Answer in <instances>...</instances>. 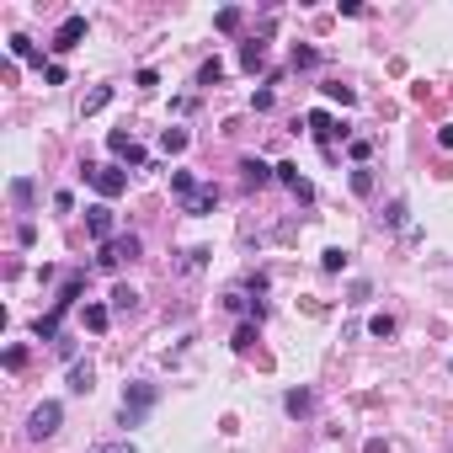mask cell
Listing matches in <instances>:
<instances>
[{
    "instance_id": "cell-29",
    "label": "cell",
    "mask_w": 453,
    "mask_h": 453,
    "mask_svg": "<svg viewBox=\"0 0 453 453\" xmlns=\"http://www.w3.org/2000/svg\"><path fill=\"white\" fill-rule=\"evenodd\" d=\"M352 192H358V198H373V171H368V166L352 171Z\"/></svg>"
},
{
    "instance_id": "cell-28",
    "label": "cell",
    "mask_w": 453,
    "mask_h": 453,
    "mask_svg": "<svg viewBox=\"0 0 453 453\" xmlns=\"http://www.w3.org/2000/svg\"><path fill=\"white\" fill-rule=\"evenodd\" d=\"M368 331L379 336V342H389V336L400 331V325H394V315H373V320H368Z\"/></svg>"
},
{
    "instance_id": "cell-36",
    "label": "cell",
    "mask_w": 453,
    "mask_h": 453,
    "mask_svg": "<svg viewBox=\"0 0 453 453\" xmlns=\"http://www.w3.org/2000/svg\"><path fill=\"white\" fill-rule=\"evenodd\" d=\"M373 155V139H352V160H368Z\"/></svg>"
},
{
    "instance_id": "cell-7",
    "label": "cell",
    "mask_w": 453,
    "mask_h": 453,
    "mask_svg": "<svg viewBox=\"0 0 453 453\" xmlns=\"http://www.w3.org/2000/svg\"><path fill=\"white\" fill-rule=\"evenodd\" d=\"M277 181H283V187L294 192L298 203H315V187H310L304 176H298V166H294V160H283V166H277Z\"/></svg>"
},
{
    "instance_id": "cell-30",
    "label": "cell",
    "mask_w": 453,
    "mask_h": 453,
    "mask_svg": "<svg viewBox=\"0 0 453 453\" xmlns=\"http://www.w3.org/2000/svg\"><path fill=\"white\" fill-rule=\"evenodd\" d=\"M214 27H219V32H235V27H240V11H235V6H224V11L214 16Z\"/></svg>"
},
{
    "instance_id": "cell-24",
    "label": "cell",
    "mask_w": 453,
    "mask_h": 453,
    "mask_svg": "<svg viewBox=\"0 0 453 453\" xmlns=\"http://www.w3.org/2000/svg\"><path fill=\"white\" fill-rule=\"evenodd\" d=\"M406 219H411V208H406V198H394L389 208H384V224L389 229H406Z\"/></svg>"
},
{
    "instance_id": "cell-10",
    "label": "cell",
    "mask_w": 453,
    "mask_h": 453,
    "mask_svg": "<svg viewBox=\"0 0 453 453\" xmlns=\"http://www.w3.org/2000/svg\"><path fill=\"white\" fill-rule=\"evenodd\" d=\"M80 294H85V272H70V277H64V288H59V298H54V310H59V315H70Z\"/></svg>"
},
{
    "instance_id": "cell-20",
    "label": "cell",
    "mask_w": 453,
    "mask_h": 453,
    "mask_svg": "<svg viewBox=\"0 0 453 453\" xmlns=\"http://www.w3.org/2000/svg\"><path fill=\"white\" fill-rule=\"evenodd\" d=\"M187 144H192V133H187V128H166V133H160V150H166V155H181Z\"/></svg>"
},
{
    "instance_id": "cell-22",
    "label": "cell",
    "mask_w": 453,
    "mask_h": 453,
    "mask_svg": "<svg viewBox=\"0 0 453 453\" xmlns=\"http://www.w3.org/2000/svg\"><path fill=\"white\" fill-rule=\"evenodd\" d=\"M320 91L331 96V102H342V107H358V91H352V85H342V80H325Z\"/></svg>"
},
{
    "instance_id": "cell-2",
    "label": "cell",
    "mask_w": 453,
    "mask_h": 453,
    "mask_svg": "<svg viewBox=\"0 0 453 453\" xmlns=\"http://www.w3.org/2000/svg\"><path fill=\"white\" fill-rule=\"evenodd\" d=\"M139 250H144L139 235H112L107 246L96 250V267H102V272H118L123 262H139Z\"/></svg>"
},
{
    "instance_id": "cell-34",
    "label": "cell",
    "mask_w": 453,
    "mask_h": 453,
    "mask_svg": "<svg viewBox=\"0 0 453 453\" xmlns=\"http://www.w3.org/2000/svg\"><path fill=\"white\" fill-rule=\"evenodd\" d=\"M133 85H139V91H155L160 75H155V70H139V75H133Z\"/></svg>"
},
{
    "instance_id": "cell-1",
    "label": "cell",
    "mask_w": 453,
    "mask_h": 453,
    "mask_svg": "<svg viewBox=\"0 0 453 453\" xmlns=\"http://www.w3.org/2000/svg\"><path fill=\"white\" fill-rule=\"evenodd\" d=\"M155 400H160V389L155 384H128V389H123V427H139L144 416H150V411H155Z\"/></svg>"
},
{
    "instance_id": "cell-3",
    "label": "cell",
    "mask_w": 453,
    "mask_h": 453,
    "mask_svg": "<svg viewBox=\"0 0 453 453\" xmlns=\"http://www.w3.org/2000/svg\"><path fill=\"white\" fill-rule=\"evenodd\" d=\"M80 176L91 181L102 198H123V192H128V171H123V166H91V160H85Z\"/></svg>"
},
{
    "instance_id": "cell-39",
    "label": "cell",
    "mask_w": 453,
    "mask_h": 453,
    "mask_svg": "<svg viewBox=\"0 0 453 453\" xmlns=\"http://www.w3.org/2000/svg\"><path fill=\"white\" fill-rule=\"evenodd\" d=\"M448 368H453V358H448Z\"/></svg>"
},
{
    "instance_id": "cell-4",
    "label": "cell",
    "mask_w": 453,
    "mask_h": 453,
    "mask_svg": "<svg viewBox=\"0 0 453 453\" xmlns=\"http://www.w3.org/2000/svg\"><path fill=\"white\" fill-rule=\"evenodd\" d=\"M59 421H64V406H59V400H43V406L27 416V437H32V442L54 437V432H59Z\"/></svg>"
},
{
    "instance_id": "cell-12",
    "label": "cell",
    "mask_w": 453,
    "mask_h": 453,
    "mask_svg": "<svg viewBox=\"0 0 453 453\" xmlns=\"http://www.w3.org/2000/svg\"><path fill=\"white\" fill-rule=\"evenodd\" d=\"M80 320H85V331H96V336H102V331L112 325V304H85V310H80Z\"/></svg>"
},
{
    "instance_id": "cell-33",
    "label": "cell",
    "mask_w": 453,
    "mask_h": 453,
    "mask_svg": "<svg viewBox=\"0 0 453 453\" xmlns=\"http://www.w3.org/2000/svg\"><path fill=\"white\" fill-rule=\"evenodd\" d=\"M6 368H11V373L27 368V346H6Z\"/></svg>"
},
{
    "instance_id": "cell-18",
    "label": "cell",
    "mask_w": 453,
    "mask_h": 453,
    "mask_svg": "<svg viewBox=\"0 0 453 453\" xmlns=\"http://www.w3.org/2000/svg\"><path fill=\"white\" fill-rule=\"evenodd\" d=\"M70 389L75 394H91L96 389V368H91V363H75V368H70Z\"/></svg>"
},
{
    "instance_id": "cell-9",
    "label": "cell",
    "mask_w": 453,
    "mask_h": 453,
    "mask_svg": "<svg viewBox=\"0 0 453 453\" xmlns=\"http://www.w3.org/2000/svg\"><path fill=\"white\" fill-rule=\"evenodd\" d=\"M240 176H246V187H267V181H277V166H267V160H240Z\"/></svg>"
},
{
    "instance_id": "cell-19",
    "label": "cell",
    "mask_w": 453,
    "mask_h": 453,
    "mask_svg": "<svg viewBox=\"0 0 453 453\" xmlns=\"http://www.w3.org/2000/svg\"><path fill=\"white\" fill-rule=\"evenodd\" d=\"M11 54H16V59H27V64H37V70H48L43 54H37V43H32V37H22V32L11 37Z\"/></svg>"
},
{
    "instance_id": "cell-37",
    "label": "cell",
    "mask_w": 453,
    "mask_h": 453,
    "mask_svg": "<svg viewBox=\"0 0 453 453\" xmlns=\"http://www.w3.org/2000/svg\"><path fill=\"white\" fill-rule=\"evenodd\" d=\"M437 144H442V150H453V123H442V128H437Z\"/></svg>"
},
{
    "instance_id": "cell-38",
    "label": "cell",
    "mask_w": 453,
    "mask_h": 453,
    "mask_svg": "<svg viewBox=\"0 0 453 453\" xmlns=\"http://www.w3.org/2000/svg\"><path fill=\"white\" fill-rule=\"evenodd\" d=\"M107 453H139V448H133V442H118V448H107Z\"/></svg>"
},
{
    "instance_id": "cell-14",
    "label": "cell",
    "mask_w": 453,
    "mask_h": 453,
    "mask_svg": "<svg viewBox=\"0 0 453 453\" xmlns=\"http://www.w3.org/2000/svg\"><path fill=\"white\" fill-rule=\"evenodd\" d=\"M283 411H288V416H310V411H315V394L310 389H288L283 394Z\"/></svg>"
},
{
    "instance_id": "cell-26",
    "label": "cell",
    "mask_w": 453,
    "mask_h": 453,
    "mask_svg": "<svg viewBox=\"0 0 453 453\" xmlns=\"http://www.w3.org/2000/svg\"><path fill=\"white\" fill-rule=\"evenodd\" d=\"M219 80H224V64H219V59H203V64H198V85H219Z\"/></svg>"
},
{
    "instance_id": "cell-5",
    "label": "cell",
    "mask_w": 453,
    "mask_h": 453,
    "mask_svg": "<svg viewBox=\"0 0 453 453\" xmlns=\"http://www.w3.org/2000/svg\"><path fill=\"white\" fill-rule=\"evenodd\" d=\"M85 32H91V22H85V16H64L48 48H54V54H70V48H80V43H85Z\"/></svg>"
},
{
    "instance_id": "cell-35",
    "label": "cell",
    "mask_w": 453,
    "mask_h": 453,
    "mask_svg": "<svg viewBox=\"0 0 453 453\" xmlns=\"http://www.w3.org/2000/svg\"><path fill=\"white\" fill-rule=\"evenodd\" d=\"M32 240H37V224H32V219H27V224H16V246H32Z\"/></svg>"
},
{
    "instance_id": "cell-21",
    "label": "cell",
    "mask_w": 453,
    "mask_h": 453,
    "mask_svg": "<svg viewBox=\"0 0 453 453\" xmlns=\"http://www.w3.org/2000/svg\"><path fill=\"white\" fill-rule=\"evenodd\" d=\"M107 102H112V85H96V91L85 96V102H80V112H85V118H96V112L107 107Z\"/></svg>"
},
{
    "instance_id": "cell-31",
    "label": "cell",
    "mask_w": 453,
    "mask_h": 453,
    "mask_svg": "<svg viewBox=\"0 0 453 453\" xmlns=\"http://www.w3.org/2000/svg\"><path fill=\"white\" fill-rule=\"evenodd\" d=\"M315 64H320L315 48H294V70H315Z\"/></svg>"
},
{
    "instance_id": "cell-15",
    "label": "cell",
    "mask_w": 453,
    "mask_h": 453,
    "mask_svg": "<svg viewBox=\"0 0 453 453\" xmlns=\"http://www.w3.org/2000/svg\"><path fill=\"white\" fill-rule=\"evenodd\" d=\"M171 192H176L181 203H192V198H198L203 187H198V176H192V171H171Z\"/></svg>"
},
{
    "instance_id": "cell-16",
    "label": "cell",
    "mask_w": 453,
    "mask_h": 453,
    "mask_svg": "<svg viewBox=\"0 0 453 453\" xmlns=\"http://www.w3.org/2000/svg\"><path fill=\"white\" fill-rule=\"evenodd\" d=\"M346 262H352V250H346V246H325L320 250V272H346Z\"/></svg>"
},
{
    "instance_id": "cell-27",
    "label": "cell",
    "mask_w": 453,
    "mask_h": 453,
    "mask_svg": "<svg viewBox=\"0 0 453 453\" xmlns=\"http://www.w3.org/2000/svg\"><path fill=\"white\" fill-rule=\"evenodd\" d=\"M208 256H214L208 246H192L187 256H181V272H198V267H208Z\"/></svg>"
},
{
    "instance_id": "cell-32",
    "label": "cell",
    "mask_w": 453,
    "mask_h": 453,
    "mask_svg": "<svg viewBox=\"0 0 453 453\" xmlns=\"http://www.w3.org/2000/svg\"><path fill=\"white\" fill-rule=\"evenodd\" d=\"M368 298H373L368 283H352V288H346V304H368Z\"/></svg>"
},
{
    "instance_id": "cell-17",
    "label": "cell",
    "mask_w": 453,
    "mask_h": 453,
    "mask_svg": "<svg viewBox=\"0 0 453 453\" xmlns=\"http://www.w3.org/2000/svg\"><path fill=\"white\" fill-rule=\"evenodd\" d=\"M112 315H139V294H133L128 283L112 288Z\"/></svg>"
},
{
    "instance_id": "cell-13",
    "label": "cell",
    "mask_w": 453,
    "mask_h": 453,
    "mask_svg": "<svg viewBox=\"0 0 453 453\" xmlns=\"http://www.w3.org/2000/svg\"><path fill=\"white\" fill-rule=\"evenodd\" d=\"M181 208H187L192 219H208V214H214V208H219V187H203V192H198V198H192V203H181Z\"/></svg>"
},
{
    "instance_id": "cell-8",
    "label": "cell",
    "mask_w": 453,
    "mask_h": 453,
    "mask_svg": "<svg viewBox=\"0 0 453 453\" xmlns=\"http://www.w3.org/2000/svg\"><path fill=\"white\" fill-rule=\"evenodd\" d=\"M107 150H112L118 160H128V166H144V150H139V144H133L123 128H112V133H107Z\"/></svg>"
},
{
    "instance_id": "cell-11",
    "label": "cell",
    "mask_w": 453,
    "mask_h": 453,
    "mask_svg": "<svg viewBox=\"0 0 453 453\" xmlns=\"http://www.w3.org/2000/svg\"><path fill=\"white\" fill-rule=\"evenodd\" d=\"M262 64H267V43H262V37H250V43H240V70H250V75H256Z\"/></svg>"
},
{
    "instance_id": "cell-6",
    "label": "cell",
    "mask_w": 453,
    "mask_h": 453,
    "mask_svg": "<svg viewBox=\"0 0 453 453\" xmlns=\"http://www.w3.org/2000/svg\"><path fill=\"white\" fill-rule=\"evenodd\" d=\"M85 235H91L96 246H107V240H112V208L107 203H91V208H85Z\"/></svg>"
},
{
    "instance_id": "cell-23",
    "label": "cell",
    "mask_w": 453,
    "mask_h": 453,
    "mask_svg": "<svg viewBox=\"0 0 453 453\" xmlns=\"http://www.w3.org/2000/svg\"><path fill=\"white\" fill-rule=\"evenodd\" d=\"M32 198H37L32 176H16V181H11V203H16V208H27V203H32Z\"/></svg>"
},
{
    "instance_id": "cell-25",
    "label": "cell",
    "mask_w": 453,
    "mask_h": 453,
    "mask_svg": "<svg viewBox=\"0 0 453 453\" xmlns=\"http://www.w3.org/2000/svg\"><path fill=\"white\" fill-rule=\"evenodd\" d=\"M229 346H235V352H250V346H256V320H246V325H240V331L229 336Z\"/></svg>"
}]
</instances>
